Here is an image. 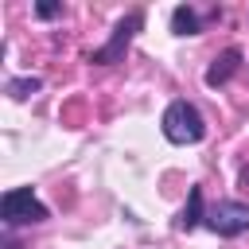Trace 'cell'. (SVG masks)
I'll return each instance as SVG.
<instances>
[{"instance_id": "obj_9", "label": "cell", "mask_w": 249, "mask_h": 249, "mask_svg": "<svg viewBox=\"0 0 249 249\" xmlns=\"http://www.w3.org/2000/svg\"><path fill=\"white\" fill-rule=\"evenodd\" d=\"M58 12H62V4H51V0H39V4H35V16H39V19H54Z\"/></svg>"}, {"instance_id": "obj_7", "label": "cell", "mask_w": 249, "mask_h": 249, "mask_svg": "<svg viewBox=\"0 0 249 249\" xmlns=\"http://www.w3.org/2000/svg\"><path fill=\"white\" fill-rule=\"evenodd\" d=\"M171 31H175V35H198V12L187 8V4H179V8L171 12Z\"/></svg>"}, {"instance_id": "obj_2", "label": "cell", "mask_w": 249, "mask_h": 249, "mask_svg": "<svg viewBox=\"0 0 249 249\" xmlns=\"http://www.w3.org/2000/svg\"><path fill=\"white\" fill-rule=\"evenodd\" d=\"M0 218H4V226H31V222H47L51 214H47V206L35 198L31 187H12V191H4V198H0Z\"/></svg>"}, {"instance_id": "obj_4", "label": "cell", "mask_w": 249, "mask_h": 249, "mask_svg": "<svg viewBox=\"0 0 249 249\" xmlns=\"http://www.w3.org/2000/svg\"><path fill=\"white\" fill-rule=\"evenodd\" d=\"M206 226L218 233V237H237L249 230V202H237V198H222L206 210Z\"/></svg>"}, {"instance_id": "obj_6", "label": "cell", "mask_w": 249, "mask_h": 249, "mask_svg": "<svg viewBox=\"0 0 249 249\" xmlns=\"http://www.w3.org/2000/svg\"><path fill=\"white\" fill-rule=\"evenodd\" d=\"M198 222H206V210H202V187H191V195H187V206H183V214H179V230H195Z\"/></svg>"}, {"instance_id": "obj_8", "label": "cell", "mask_w": 249, "mask_h": 249, "mask_svg": "<svg viewBox=\"0 0 249 249\" xmlns=\"http://www.w3.org/2000/svg\"><path fill=\"white\" fill-rule=\"evenodd\" d=\"M39 86H43L39 78H12V82H8L4 89H8V93H12L16 101H23V97H31V93H39Z\"/></svg>"}, {"instance_id": "obj_5", "label": "cell", "mask_w": 249, "mask_h": 249, "mask_svg": "<svg viewBox=\"0 0 249 249\" xmlns=\"http://www.w3.org/2000/svg\"><path fill=\"white\" fill-rule=\"evenodd\" d=\"M237 66H241V51H237V47H226V51L210 62V70H206V86H210V89L226 86V82L237 74Z\"/></svg>"}, {"instance_id": "obj_3", "label": "cell", "mask_w": 249, "mask_h": 249, "mask_svg": "<svg viewBox=\"0 0 249 249\" xmlns=\"http://www.w3.org/2000/svg\"><path fill=\"white\" fill-rule=\"evenodd\" d=\"M144 27V12L140 8H132L117 27H113V35H109V43L105 47H97L93 54H89V62H97V66H109V62H121L124 58V51H128V43H132V35Z\"/></svg>"}, {"instance_id": "obj_1", "label": "cell", "mask_w": 249, "mask_h": 249, "mask_svg": "<svg viewBox=\"0 0 249 249\" xmlns=\"http://www.w3.org/2000/svg\"><path fill=\"white\" fill-rule=\"evenodd\" d=\"M160 128H163V136H167L171 144H198V140L206 136V121H202V113H198L191 101H171V105L163 109Z\"/></svg>"}]
</instances>
